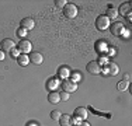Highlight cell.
<instances>
[{"label": "cell", "mask_w": 132, "mask_h": 126, "mask_svg": "<svg viewBox=\"0 0 132 126\" xmlns=\"http://www.w3.org/2000/svg\"><path fill=\"white\" fill-rule=\"evenodd\" d=\"M61 115L62 113L59 111H52L51 112V118L53 119V121H59V119H61Z\"/></svg>", "instance_id": "24"}, {"label": "cell", "mask_w": 132, "mask_h": 126, "mask_svg": "<svg viewBox=\"0 0 132 126\" xmlns=\"http://www.w3.org/2000/svg\"><path fill=\"white\" fill-rule=\"evenodd\" d=\"M0 50H2V45H0Z\"/></svg>", "instance_id": "35"}, {"label": "cell", "mask_w": 132, "mask_h": 126, "mask_svg": "<svg viewBox=\"0 0 132 126\" xmlns=\"http://www.w3.org/2000/svg\"><path fill=\"white\" fill-rule=\"evenodd\" d=\"M107 52H108V55H110V56H114L115 53H117V50H115L114 48H110V46H108V50H107Z\"/></svg>", "instance_id": "29"}, {"label": "cell", "mask_w": 132, "mask_h": 126, "mask_svg": "<svg viewBox=\"0 0 132 126\" xmlns=\"http://www.w3.org/2000/svg\"><path fill=\"white\" fill-rule=\"evenodd\" d=\"M77 13H79V8H77V6L73 4V3H68L63 7V14H65L66 18H75L77 15Z\"/></svg>", "instance_id": "1"}, {"label": "cell", "mask_w": 132, "mask_h": 126, "mask_svg": "<svg viewBox=\"0 0 132 126\" xmlns=\"http://www.w3.org/2000/svg\"><path fill=\"white\" fill-rule=\"evenodd\" d=\"M72 70L68 67V66H61L58 70V78H62V80H68L70 77Z\"/></svg>", "instance_id": "8"}, {"label": "cell", "mask_w": 132, "mask_h": 126, "mask_svg": "<svg viewBox=\"0 0 132 126\" xmlns=\"http://www.w3.org/2000/svg\"><path fill=\"white\" fill-rule=\"evenodd\" d=\"M17 49L20 50V53H26V55H28V53L32 52V45H31L30 41L24 38V39H21L20 42H18Z\"/></svg>", "instance_id": "3"}, {"label": "cell", "mask_w": 132, "mask_h": 126, "mask_svg": "<svg viewBox=\"0 0 132 126\" xmlns=\"http://www.w3.org/2000/svg\"><path fill=\"white\" fill-rule=\"evenodd\" d=\"M59 97H61V101H68L70 98V94L66 93V91H61V93H59Z\"/></svg>", "instance_id": "23"}, {"label": "cell", "mask_w": 132, "mask_h": 126, "mask_svg": "<svg viewBox=\"0 0 132 126\" xmlns=\"http://www.w3.org/2000/svg\"><path fill=\"white\" fill-rule=\"evenodd\" d=\"M125 17H127V18H128V21H131V20H132V17H131V11H129V13H128V14H127V15H125Z\"/></svg>", "instance_id": "34"}, {"label": "cell", "mask_w": 132, "mask_h": 126, "mask_svg": "<svg viewBox=\"0 0 132 126\" xmlns=\"http://www.w3.org/2000/svg\"><path fill=\"white\" fill-rule=\"evenodd\" d=\"M26 126H39V125H38V123H37V122H35V121H30V122H28V123H27Z\"/></svg>", "instance_id": "30"}, {"label": "cell", "mask_w": 132, "mask_h": 126, "mask_svg": "<svg viewBox=\"0 0 132 126\" xmlns=\"http://www.w3.org/2000/svg\"><path fill=\"white\" fill-rule=\"evenodd\" d=\"M117 11H118L121 15H127L128 13L131 11V3L127 2V3H124V4H121V7H119Z\"/></svg>", "instance_id": "19"}, {"label": "cell", "mask_w": 132, "mask_h": 126, "mask_svg": "<svg viewBox=\"0 0 132 126\" xmlns=\"http://www.w3.org/2000/svg\"><path fill=\"white\" fill-rule=\"evenodd\" d=\"M4 58H6V53L3 52V50H0V62L4 60Z\"/></svg>", "instance_id": "32"}, {"label": "cell", "mask_w": 132, "mask_h": 126, "mask_svg": "<svg viewBox=\"0 0 132 126\" xmlns=\"http://www.w3.org/2000/svg\"><path fill=\"white\" fill-rule=\"evenodd\" d=\"M0 45H2V50H3V52H10L11 49L15 48L14 41L10 39V38H4V39L0 42Z\"/></svg>", "instance_id": "7"}, {"label": "cell", "mask_w": 132, "mask_h": 126, "mask_svg": "<svg viewBox=\"0 0 132 126\" xmlns=\"http://www.w3.org/2000/svg\"><path fill=\"white\" fill-rule=\"evenodd\" d=\"M77 126H92V125H90L89 122H81V123H80V125H77Z\"/></svg>", "instance_id": "33"}, {"label": "cell", "mask_w": 132, "mask_h": 126, "mask_svg": "<svg viewBox=\"0 0 132 126\" xmlns=\"http://www.w3.org/2000/svg\"><path fill=\"white\" fill-rule=\"evenodd\" d=\"M30 62H32L34 65H42V62H44L42 53H41V52H31Z\"/></svg>", "instance_id": "10"}, {"label": "cell", "mask_w": 132, "mask_h": 126, "mask_svg": "<svg viewBox=\"0 0 132 126\" xmlns=\"http://www.w3.org/2000/svg\"><path fill=\"white\" fill-rule=\"evenodd\" d=\"M70 80L73 81V83H79V81L81 80V74L79 73V71H72L70 73Z\"/></svg>", "instance_id": "20"}, {"label": "cell", "mask_w": 132, "mask_h": 126, "mask_svg": "<svg viewBox=\"0 0 132 126\" xmlns=\"http://www.w3.org/2000/svg\"><path fill=\"white\" fill-rule=\"evenodd\" d=\"M20 25H21V28H24V30L28 31V30H32V28H34L35 21H34L31 17H26V18H23V20H21Z\"/></svg>", "instance_id": "11"}, {"label": "cell", "mask_w": 132, "mask_h": 126, "mask_svg": "<svg viewBox=\"0 0 132 126\" xmlns=\"http://www.w3.org/2000/svg\"><path fill=\"white\" fill-rule=\"evenodd\" d=\"M81 122H83V121H81L79 116H76V115L72 116V125H76V126H77V125H80Z\"/></svg>", "instance_id": "26"}, {"label": "cell", "mask_w": 132, "mask_h": 126, "mask_svg": "<svg viewBox=\"0 0 132 126\" xmlns=\"http://www.w3.org/2000/svg\"><path fill=\"white\" fill-rule=\"evenodd\" d=\"M110 20L105 17V15H98L96 18V28L98 31H105L107 28H110Z\"/></svg>", "instance_id": "2"}, {"label": "cell", "mask_w": 132, "mask_h": 126, "mask_svg": "<svg viewBox=\"0 0 132 126\" xmlns=\"http://www.w3.org/2000/svg\"><path fill=\"white\" fill-rule=\"evenodd\" d=\"M17 62H18V65H20V66H24V67H26L28 63H31L30 62V56L26 55V53H20V56L17 58Z\"/></svg>", "instance_id": "18"}, {"label": "cell", "mask_w": 132, "mask_h": 126, "mask_svg": "<svg viewBox=\"0 0 132 126\" xmlns=\"http://www.w3.org/2000/svg\"><path fill=\"white\" fill-rule=\"evenodd\" d=\"M110 30H111V34H112V35H115V37H122L127 28H125V25L122 24V23H114L112 25H110Z\"/></svg>", "instance_id": "4"}, {"label": "cell", "mask_w": 132, "mask_h": 126, "mask_svg": "<svg viewBox=\"0 0 132 126\" xmlns=\"http://www.w3.org/2000/svg\"><path fill=\"white\" fill-rule=\"evenodd\" d=\"M122 80H125V81H131V74L129 73H127L124 76V78H122Z\"/></svg>", "instance_id": "31"}, {"label": "cell", "mask_w": 132, "mask_h": 126, "mask_svg": "<svg viewBox=\"0 0 132 126\" xmlns=\"http://www.w3.org/2000/svg\"><path fill=\"white\" fill-rule=\"evenodd\" d=\"M94 48H96V50L101 55V53H105L107 50H108V45L105 43V41L98 39V41H96V43H94Z\"/></svg>", "instance_id": "9"}, {"label": "cell", "mask_w": 132, "mask_h": 126, "mask_svg": "<svg viewBox=\"0 0 132 126\" xmlns=\"http://www.w3.org/2000/svg\"><path fill=\"white\" fill-rule=\"evenodd\" d=\"M59 86H61V83H59V78H58V77L49 78L48 83H46V88H48L49 91H56Z\"/></svg>", "instance_id": "12"}, {"label": "cell", "mask_w": 132, "mask_h": 126, "mask_svg": "<svg viewBox=\"0 0 132 126\" xmlns=\"http://www.w3.org/2000/svg\"><path fill=\"white\" fill-rule=\"evenodd\" d=\"M128 86H129V81H125V80H121L118 83V86L117 88L119 91H125V90H128Z\"/></svg>", "instance_id": "21"}, {"label": "cell", "mask_w": 132, "mask_h": 126, "mask_svg": "<svg viewBox=\"0 0 132 126\" xmlns=\"http://www.w3.org/2000/svg\"><path fill=\"white\" fill-rule=\"evenodd\" d=\"M59 123H61V126H73L72 125V116L68 115V113H62Z\"/></svg>", "instance_id": "15"}, {"label": "cell", "mask_w": 132, "mask_h": 126, "mask_svg": "<svg viewBox=\"0 0 132 126\" xmlns=\"http://www.w3.org/2000/svg\"><path fill=\"white\" fill-rule=\"evenodd\" d=\"M62 88H63V91H66V93H73V91L77 90V83H73L72 80H65L62 81Z\"/></svg>", "instance_id": "6"}, {"label": "cell", "mask_w": 132, "mask_h": 126, "mask_svg": "<svg viewBox=\"0 0 132 126\" xmlns=\"http://www.w3.org/2000/svg\"><path fill=\"white\" fill-rule=\"evenodd\" d=\"M107 69H108V74H110V76H117L118 71H119L117 63H114V62H108V66H107Z\"/></svg>", "instance_id": "17"}, {"label": "cell", "mask_w": 132, "mask_h": 126, "mask_svg": "<svg viewBox=\"0 0 132 126\" xmlns=\"http://www.w3.org/2000/svg\"><path fill=\"white\" fill-rule=\"evenodd\" d=\"M108 65V58H105V56H101V58H100V60H98V65L101 66V65Z\"/></svg>", "instance_id": "28"}, {"label": "cell", "mask_w": 132, "mask_h": 126, "mask_svg": "<svg viewBox=\"0 0 132 126\" xmlns=\"http://www.w3.org/2000/svg\"><path fill=\"white\" fill-rule=\"evenodd\" d=\"M10 56H11V58H14V59H17L18 56H20V50H18L17 48L11 49V50H10Z\"/></svg>", "instance_id": "27"}, {"label": "cell", "mask_w": 132, "mask_h": 126, "mask_svg": "<svg viewBox=\"0 0 132 126\" xmlns=\"http://www.w3.org/2000/svg\"><path fill=\"white\" fill-rule=\"evenodd\" d=\"M117 15H118V11H117V8H115V7L110 6V7L107 8V11H105V17L108 18V20H115V18H117Z\"/></svg>", "instance_id": "16"}, {"label": "cell", "mask_w": 132, "mask_h": 126, "mask_svg": "<svg viewBox=\"0 0 132 126\" xmlns=\"http://www.w3.org/2000/svg\"><path fill=\"white\" fill-rule=\"evenodd\" d=\"M75 115L79 116L81 121H84V119L89 116V111H87V108H84V106H77V108L75 109Z\"/></svg>", "instance_id": "13"}, {"label": "cell", "mask_w": 132, "mask_h": 126, "mask_svg": "<svg viewBox=\"0 0 132 126\" xmlns=\"http://www.w3.org/2000/svg\"><path fill=\"white\" fill-rule=\"evenodd\" d=\"M66 4H68V2H66V0H55V6H56V7L63 8Z\"/></svg>", "instance_id": "25"}, {"label": "cell", "mask_w": 132, "mask_h": 126, "mask_svg": "<svg viewBox=\"0 0 132 126\" xmlns=\"http://www.w3.org/2000/svg\"><path fill=\"white\" fill-rule=\"evenodd\" d=\"M101 66L98 65V62H96V60H92V62H89L87 63V66H86V70L89 71L90 74H101Z\"/></svg>", "instance_id": "5"}, {"label": "cell", "mask_w": 132, "mask_h": 126, "mask_svg": "<svg viewBox=\"0 0 132 126\" xmlns=\"http://www.w3.org/2000/svg\"><path fill=\"white\" fill-rule=\"evenodd\" d=\"M15 34H17L18 38H21V39H24V37H27V30H24V28H18L17 31H15Z\"/></svg>", "instance_id": "22"}, {"label": "cell", "mask_w": 132, "mask_h": 126, "mask_svg": "<svg viewBox=\"0 0 132 126\" xmlns=\"http://www.w3.org/2000/svg\"><path fill=\"white\" fill-rule=\"evenodd\" d=\"M48 102L49 104H59L61 102V97H59L58 91H51L48 94Z\"/></svg>", "instance_id": "14"}]
</instances>
